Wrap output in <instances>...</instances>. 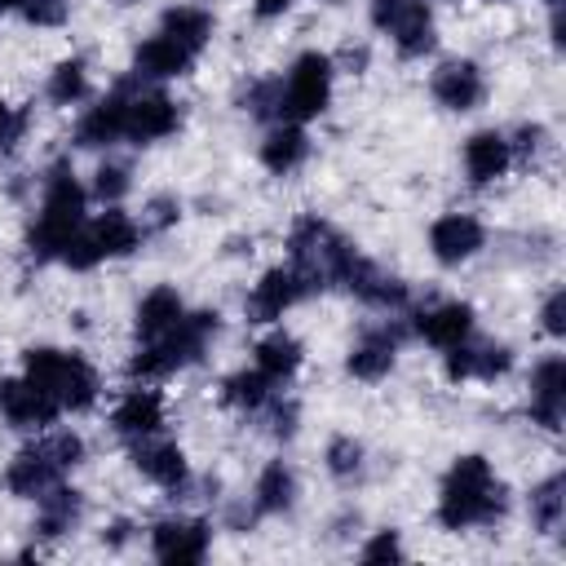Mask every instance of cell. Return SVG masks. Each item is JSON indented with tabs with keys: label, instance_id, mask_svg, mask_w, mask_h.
<instances>
[{
	"label": "cell",
	"instance_id": "obj_10",
	"mask_svg": "<svg viewBox=\"0 0 566 566\" xmlns=\"http://www.w3.org/2000/svg\"><path fill=\"white\" fill-rule=\"evenodd\" d=\"M212 526L203 517H164L150 526V553L164 566H195L208 557Z\"/></svg>",
	"mask_w": 566,
	"mask_h": 566
},
{
	"label": "cell",
	"instance_id": "obj_21",
	"mask_svg": "<svg viewBox=\"0 0 566 566\" xmlns=\"http://www.w3.org/2000/svg\"><path fill=\"white\" fill-rule=\"evenodd\" d=\"M340 287L354 292L363 305H376V310H402L407 305V283L398 274L380 270L376 261H367L363 252L354 256V265H349V274H345Z\"/></svg>",
	"mask_w": 566,
	"mask_h": 566
},
{
	"label": "cell",
	"instance_id": "obj_42",
	"mask_svg": "<svg viewBox=\"0 0 566 566\" xmlns=\"http://www.w3.org/2000/svg\"><path fill=\"white\" fill-rule=\"evenodd\" d=\"M544 142H548V133H544L539 124H522V128L509 137V150H513V159H535V155L544 150Z\"/></svg>",
	"mask_w": 566,
	"mask_h": 566
},
{
	"label": "cell",
	"instance_id": "obj_26",
	"mask_svg": "<svg viewBox=\"0 0 566 566\" xmlns=\"http://www.w3.org/2000/svg\"><path fill=\"white\" fill-rule=\"evenodd\" d=\"M80 513H84V495H80L75 486H62V482H53V486L40 495L35 535H40V539H62L66 531H75Z\"/></svg>",
	"mask_w": 566,
	"mask_h": 566
},
{
	"label": "cell",
	"instance_id": "obj_19",
	"mask_svg": "<svg viewBox=\"0 0 566 566\" xmlns=\"http://www.w3.org/2000/svg\"><path fill=\"white\" fill-rule=\"evenodd\" d=\"M398 345H402V332H398L394 323L367 327V332L349 345V358H345L349 376H354V380H380V376H389V367H394V358H398Z\"/></svg>",
	"mask_w": 566,
	"mask_h": 566
},
{
	"label": "cell",
	"instance_id": "obj_23",
	"mask_svg": "<svg viewBox=\"0 0 566 566\" xmlns=\"http://www.w3.org/2000/svg\"><path fill=\"white\" fill-rule=\"evenodd\" d=\"M199 53H190L186 44H177L172 35L155 31L150 40H142L133 49V80H177L195 66Z\"/></svg>",
	"mask_w": 566,
	"mask_h": 566
},
{
	"label": "cell",
	"instance_id": "obj_50",
	"mask_svg": "<svg viewBox=\"0 0 566 566\" xmlns=\"http://www.w3.org/2000/svg\"><path fill=\"white\" fill-rule=\"evenodd\" d=\"M115 4H133V0H115Z\"/></svg>",
	"mask_w": 566,
	"mask_h": 566
},
{
	"label": "cell",
	"instance_id": "obj_1",
	"mask_svg": "<svg viewBox=\"0 0 566 566\" xmlns=\"http://www.w3.org/2000/svg\"><path fill=\"white\" fill-rule=\"evenodd\" d=\"M509 513L504 482L495 478L486 455H460L451 460L442 491H438V522L442 531H473V526H495Z\"/></svg>",
	"mask_w": 566,
	"mask_h": 566
},
{
	"label": "cell",
	"instance_id": "obj_39",
	"mask_svg": "<svg viewBox=\"0 0 566 566\" xmlns=\"http://www.w3.org/2000/svg\"><path fill=\"white\" fill-rule=\"evenodd\" d=\"M18 9H22V18L35 22V27H62L66 13H71V0H22Z\"/></svg>",
	"mask_w": 566,
	"mask_h": 566
},
{
	"label": "cell",
	"instance_id": "obj_51",
	"mask_svg": "<svg viewBox=\"0 0 566 566\" xmlns=\"http://www.w3.org/2000/svg\"><path fill=\"white\" fill-rule=\"evenodd\" d=\"M491 4H495V0H491Z\"/></svg>",
	"mask_w": 566,
	"mask_h": 566
},
{
	"label": "cell",
	"instance_id": "obj_34",
	"mask_svg": "<svg viewBox=\"0 0 566 566\" xmlns=\"http://www.w3.org/2000/svg\"><path fill=\"white\" fill-rule=\"evenodd\" d=\"M44 97H49L53 106H75V102H84V97H88V66H84V57L57 62V66L49 71Z\"/></svg>",
	"mask_w": 566,
	"mask_h": 566
},
{
	"label": "cell",
	"instance_id": "obj_24",
	"mask_svg": "<svg viewBox=\"0 0 566 566\" xmlns=\"http://www.w3.org/2000/svg\"><path fill=\"white\" fill-rule=\"evenodd\" d=\"M416 336L429 340L433 349H451L473 336V305L469 301H438L416 314Z\"/></svg>",
	"mask_w": 566,
	"mask_h": 566
},
{
	"label": "cell",
	"instance_id": "obj_8",
	"mask_svg": "<svg viewBox=\"0 0 566 566\" xmlns=\"http://www.w3.org/2000/svg\"><path fill=\"white\" fill-rule=\"evenodd\" d=\"M142 226L128 217V212H119L115 203L97 217V221H84L80 226V234L71 239V248L62 252V265H71V270H93V265H102V261H111V256H128V252H137L142 248Z\"/></svg>",
	"mask_w": 566,
	"mask_h": 566
},
{
	"label": "cell",
	"instance_id": "obj_31",
	"mask_svg": "<svg viewBox=\"0 0 566 566\" xmlns=\"http://www.w3.org/2000/svg\"><path fill=\"white\" fill-rule=\"evenodd\" d=\"M159 31L172 35L177 44H186L190 53H203V44L212 40V13L199 4H172V9H164Z\"/></svg>",
	"mask_w": 566,
	"mask_h": 566
},
{
	"label": "cell",
	"instance_id": "obj_2",
	"mask_svg": "<svg viewBox=\"0 0 566 566\" xmlns=\"http://www.w3.org/2000/svg\"><path fill=\"white\" fill-rule=\"evenodd\" d=\"M84 186L75 181L71 164H53L44 177V195H40V212L27 230V252L35 261H62V252L71 248V239L84 226Z\"/></svg>",
	"mask_w": 566,
	"mask_h": 566
},
{
	"label": "cell",
	"instance_id": "obj_38",
	"mask_svg": "<svg viewBox=\"0 0 566 566\" xmlns=\"http://www.w3.org/2000/svg\"><path fill=\"white\" fill-rule=\"evenodd\" d=\"M261 411H265V429H270L274 438H292V433H296V420H301L296 398H279V394H274Z\"/></svg>",
	"mask_w": 566,
	"mask_h": 566
},
{
	"label": "cell",
	"instance_id": "obj_16",
	"mask_svg": "<svg viewBox=\"0 0 566 566\" xmlns=\"http://www.w3.org/2000/svg\"><path fill=\"white\" fill-rule=\"evenodd\" d=\"M429 93H433V102L438 106H447V111H473L482 97H486V80H482V66L478 62H469V57H451V62H442L438 71H433V80H429Z\"/></svg>",
	"mask_w": 566,
	"mask_h": 566
},
{
	"label": "cell",
	"instance_id": "obj_48",
	"mask_svg": "<svg viewBox=\"0 0 566 566\" xmlns=\"http://www.w3.org/2000/svg\"><path fill=\"white\" fill-rule=\"evenodd\" d=\"M18 4H22V0H0V13H4V9H18Z\"/></svg>",
	"mask_w": 566,
	"mask_h": 566
},
{
	"label": "cell",
	"instance_id": "obj_17",
	"mask_svg": "<svg viewBox=\"0 0 566 566\" xmlns=\"http://www.w3.org/2000/svg\"><path fill=\"white\" fill-rule=\"evenodd\" d=\"M482 243H486V230H482V221L469 217V212H447V217H438V221L429 226V252H433V261H442V265H460V261L478 256Z\"/></svg>",
	"mask_w": 566,
	"mask_h": 566
},
{
	"label": "cell",
	"instance_id": "obj_7",
	"mask_svg": "<svg viewBox=\"0 0 566 566\" xmlns=\"http://www.w3.org/2000/svg\"><path fill=\"white\" fill-rule=\"evenodd\" d=\"M332 102V57L301 53L287 75H279V124H310Z\"/></svg>",
	"mask_w": 566,
	"mask_h": 566
},
{
	"label": "cell",
	"instance_id": "obj_20",
	"mask_svg": "<svg viewBox=\"0 0 566 566\" xmlns=\"http://www.w3.org/2000/svg\"><path fill=\"white\" fill-rule=\"evenodd\" d=\"M111 429H115L119 438H128V442L159 433V429H164V394H159V389H146V385L124 389L119 402L111 407Z\"/></svg>",
	"mask_w": 566,
	"mask_h": 566
},
{
	"label": "cell",
	"instance_id": "obj_30",
	"mask_svg": "<svg viewBox=\"0 0 566 566\" xmlns=\"http://www.w3.org/2000/svg\"><path fill=\"white\" fill-rule=\"evenodd\" d=\"M305 155H310V137H305L301 124H274V128L265 133V142H261V164H265L274 177L296 172V168L305 164Z\"/></svg>",
	"mask_w": 566,
	"mask_h": 566
},
{
	"label": "cell",
	"instance_id": "obj_41",
	"mask_svg": "<svg viewBox=\"0 0 566 566\" xmlns=\"http://www.w3.org/2000/svg\"><path fill=\"white\" fill-rule=\"evenodd\" d=\"M358 557H363V562H398V557H402V539H398V531H376V535L363 544Z\"/></svg>",
	"mask_w": 566,
	"mask_h": 566
},
{
	"label": "cell",
	"instance_id": "obj_12",
	"mask_svg": "<svg viewBox=\"0 0 566 566\" xmlns=\"http://www.w3.org/2000/svg\"><path fill=\"white\" fill-rule=\"evenodd\" d=\"M181 124V106L159 93V88H142L128 97V115H124V137L133 146H150V142H164L172 137Z\"/></svg>",
	"mask_w": 566,
	"mask_h": 566
},
{
	"label": "cell",
	"instance_id": "obj_22",
	"mask_svg": "<svg viewBox=\"0 0 566 566\" xmlns=\"http://www.w3.org/2000/svg\"><path fill=\"white\" fill-rule=\"evenodd\" d=\"M562 402H566V358L548 354L531 367V420L544 429H562Z\"/></svg>",
	"mask_w": 566,
	"mask_h": 566
},
{
	"label": "cell",
	"instance_id": "obj_27",
	"mask_svg": "<svg viewBox=\"0 0 566 566\" xmlns=\"http://www.w3.org/2000/svg\"><path fill=\"white\" fill-rule=\"evenodd\" d=\"M186 314V301L177 296V287H150L142 301H137V314H133V327H137V340L146 345V340H155V336H164L177 318Z\"/></svg>",
	"mask_w": 566,
	"mask_h": 566
},
{
	"label": "cell",
	"instance_id": "obj_15",
	"mask_svg": "<svg viewBox=\"0 0 566 566\" xmlns=\"http://www.w3.org/2000/svg\"><path fill=\"white\" fill-rule=\"evenodd\" d=\"M128 97H133V84H119V88H111L102 102H93V106L80 115V124H75V146H84V150H102V146L124 142Z\"/></svg>",
	"mask_w": 566,
	"mask_h": 566
},
{
	"label": "cell",
	"instance_id": "obj_6",
	"mask_svg": "<svg viewBox=\"0 0 566 566\" xmlns=\"http://www.w3.org/2000/svg\"><path fill=\"white\" fill-rule=\"evenodd\" d=\"M80 460H84V438L71 433V429H57V433H44L40 442L22 447V451L4 464L0 482H4L9 495L35 500V495H44L53 482H62Z\"/></svg>",
	"mask_w": 566,
	"mask_h": 566
},
{
	"label": "cell",
	"instance_id": "obj_11",
	"mask_svg": "<svg viewBox=\"0 0 566 566\" xmlns=\"http://www.w3.org/2000/svg\"><path fill=\"white\" fill-rule=\"evenodd\" d=\"M133 469H137L146 482L164 486L172 500H181V495L190 491V464H186L181 447L168 442V438H159V433L133 442Z\"/></svg>",
	"mask_w": 566,
	"mask_h": 566
},
{
	"label": "cell",
	"instance_id": "obj_28",
	"mask_svg": "<svg viewBox=\"0 0 566 566\" xmlns=\"http://www.w3.org/2000/svg\"><path fill=\"white\" fill-rule=\"evenodd\" d=\"M301 358H305V349H301V340L287 336V332H270V336H261L256 349H252V367H256L265 380H274V385H287V380L296 376Z\"/></svg>",
	"mask_w": 566,
	"mask_h": 566
},
{
	"label": "cell",
	"instance_id": "obj_14",
	"mask_svg": "<svg viewBox=\"0 0 566 566\" xmlns=\"http://www.w3.org/2000/svg\"><path fill=\"white\" fill-rule=\"evenodd\" d=\"M62 416V407L27 376H4L0 380V420L13 429H49Z\"/></svg>",
	"mask_w": 566,
	"mask_h": 566
},
{
	"label": "cell",
	"instance_id": "obj_37",
	"mask_svg": "<svg viewBox=\"0 0 566 566\" xmlns=\"http://www.w3.org/2000/svg\"><path fill=\"white\" fill-rule=\"evenodd\" d=\"M128 186H133V172H128V164H115V159H106V164L93 172V195H97L102 203H119V199L128 195Z\"/></svg>",
	"mask_w": 566,
	"mask_h": 566
},
{
	"label": "cell",
	"instance_id": "obj_3",
	"mask_svg": "<svg viewBox=\"0 0 566 566\" xmlns=\"http://www.w3.org/2000/svg\"><path fill=\"white\" fill-rule=\"evenodd\" d=\"M217 332H221V314L217 310H186L164 336L137 345V354L128 363V376L133 380H164V376L199 363Z\"/></svg>",
	"mask_w": 566,
	"mask_h": 566
},
{
	"label": "cell",
	"instance_id": "obj_47",
	"mask_svg": "<svg viewBox=\"0 0 566 566\" xmlns=\"http://www.w3.org/2000/svg\"><path fill=\"white\" fill-rule=\"evenodd\" d=\"M128 531H133V526H128V522H115V526H111V535H106V539H111V544H124V539H128Z\"/></svg>",
	"mask_w": 566,
	"mask_h": 566
},
{
	"label": "cell",
	"instance_id": "obj_32",
	"mask_svg": "<svg viewBox=\"0 0 566 566\" xmlns=\"http://www.w3.org/2000/svg\"><path fill=\"white\" fill-rule=\"evenodd\" d=\"M274 394H279V385L265 380L256 367H243V371L226 376V385H221V402H230V407H239V411H261Z\"/></svg>",
	"mask_w": 566,
	"mask_h": 566
},
{
	"label": "cell",
	"instance_id": "obj_35",
	"mask_svg": "<svg viewBox=\"0 0 566 566\" xmlns=\"http://www.w3.org/2000/svg\"><path fill=\"white\" fill-rule=\"evenodd\" d=\"M323 460H327V473H332V478L349 482V478H358V473H363V442H354L349 433H340V438H332V442H327Z\"/></svg>",
	"mask_w": 566,
	"mask_h": 566
},
{
	"label": "cell",
	"instance_id": "obj_13",
	"mask_svg": "<svg viewBox=\"0 0 566 566\" xmlns=\"http://www.w3.org/2000/svg\"><path fill=\"white\" fill-rule=\"evenodd\" d=\"M305 292H310V283L296 274V265H274V270H265V274L252 283V292H248V301H243V314H248V323H274V318H283Z\"/></svg>",
	"mask_w": 566,
	"mask_h": 566
},
{
	"label": "cell",
	"instance_id": "obj_4",
	"mask_svg": "<svg viewBox=\"0 0 566 566\" xmlns=\"http://www.w3.org/2000/svg\"><path fill=\"white\" fill-rule=\"evenodd\" d=\"M287 256H292L296 274L310 283V292H318V287H340V283H345V274H349L358 248H354L332 221L305 212V217H296V226L287 230Z\"/></svg>",
	"mask_w": 566,
	"mask_h": 566
},
{
	"label": "cell",
	"instance_id": "obj_33",
	"mask_svg": "<svg viewBox=\"0 0 566 566\" xmlns=\"http://www.w3.org/2000/svg\"><path fill=\"white\" fill-rule=\"evenodd\" d=\"M562 517H566V478L553 473V478H544L531 491V522H535V531L557 535L562 531Z\"/></svg>",
	"mask_w": 566,
	"mask_h": 566
},
{
	"label": "cell",
	"instance_id": "obj_44",
	"mask_svg": "<svg viewBox=\"0 0 566 566\" xmlns=\"http://www.w3.org/2000/svg\"><path fill=\"white\" fill-rule=\"evenodd\" d=\"M22 128H27V115L0 97V155H4V150H13V142L22 137Z\"/></svg>",
	"mask_w": 566,
	"mask_h": 566
},
{
	"label": "cell",
	"instance_id": "obj_36",
	"mask_svg": "<svg viewBox=\"0 0 566 566\" xmlns=\"http://www.w3.org/2000/svg\"><path fill=\"white\" fill-rule=\"evenodd\" d=\"M243 111L252 119H274L279 124V80H252L243 93H239Z\"/></svg>",
	"mask_w": 566,
	"mask_h": 566
},
{
	"label": "cell",
	"instance_id": "obj_18",
	"mask_svg": "<svg viewBox=\"0 0 566 566\" xmlns=\"http://www.w3.org/2000/svg\"><path fill=\"white\" fill-rule=\"evenodd\" d=\"M447 354V380H495V376H504L509 367H513V349L509 345H495V340H460V345H451V349H442Z\"/></svg>",
	"mask_w": 566,
	"mask_h": 566
},
{
	"label": "cell",
	"instance_id": "obj_43",
	"mask_svg": "<svg viewBox=\"0 0 566 566\" xmlns=\"http://www.w3.org/2000/svg\"><path fill=\"white\" fill-rule=\"evenodd\" d=\"M177 217H181V203H177V199H168V195H159V199H150V203H146L142 230H168V226H177Z\"/></svg>",
	"mask_w": 566,
	"mask_h": 566
},
{
	"label": "cell",
	"instance_id": "obj_40",
	"mask_svg": "<svg viewBox=\"0 0 566 566\" xmlns=\"http://www.w3.org/2000/svg\"><path fill=\"white\" fill-rule=\"evenodd\" d=\"M539 327L557 340V336H566V292L562 287H553L548 296H544V310H539Z\"/></svg>",
	"mask_w": 566,
	"mask_h": 566
},
{
	"label": "cell",
	"instance_id": "obj_29",
	"mask_svg": "<svg viewBox=\"0 0 566 566\" xmlns=\"http://www.w3.org/2000/svg\"><path fill=\"white\" fill-rule=\"evenodd\" d=\"M292 500H296V473H292V464L270 460V464L256 473V486H252V517L287 513Z\"/></svg>",
	"mask_w": 566,
	"mask_h": 566
},
{
	"label": "cell",
	"instance_id": "obj_49",
	"mask_svg": "<svg viewBox=\"0 0 566 566\" xmlns=\"http://www.w3.org/2000/svg\"><path fill=\"white\" fill-rule=\"evenodd\" d=\"M553 4H562V0H548V9H553Z\"/></svg>",
	"mask_w": 566,
	"mask_h": 566
},
{
	"label": "cell",
	"instance_id": "obj_9",
	"mask_svg": "<svg viewBox=\"0 0 566 566\" xmlns=\"http://www.w3.org/2000/svg\"><path fill=\"white\" fill-rule=\"evenodd\" d=\"M371 27L385 31L402 57H424L438 44L429 0H371Z\"/></svg>",
	"mask_w": 566,
	"mask_h": 566
},
{
	"label": "cell",
	"instance_id": "obj_45",
	"mask_svg": "<svg viewBox=\"0 0 566 566\" xmlns=\"http://www.w3.org/2000/svg\"><path fill=\"white\" fill-rule=\"evenodd\" d=\"M292 0H252V9H256V18H279L283 9H287Z\"/></svg>",
	"mask_w": 566,
	"mask_h": 566
},
{
	"label": "cell",
	"instance_id": "obj_5",
	"mask_svg": "<svg viewBox=\"0 0 566 566\" xmlns=\"http://www.w3.org/2000/svg\"><path fill=\"white\" fill-rule=\"evenodd\" d=\"M22 376L35 380L62 411H88L102 394L93 363L75 349H57V345H31L22 354Z\"/></svg>",
	"mask_w": 566,
	"mask_h": 566
},
{
	"label": "cell",
	"instance_id": "obj_46",
	"mask_svg": "<svg viewBox=\"0 0 566 566\" xmlns=\"http://www.w3.org/2000/svg\"><path fill=\"white\" fill-rule=\"evenodd\" d=\"M345 57H349V71H363L367 66V49H349Z\"/></svg>",
	"mask_w": 566,
	"mask_h": 566
},
{
	"label": "cell",
	"instance_id": "obj_25",
	"mask_svg": "<svg viewBox=\"0 0 566 566\" xmlns=\"http://www.w3.org/2000/svg\"><path fill=\"white\" fill-rule=\"evenodd\" d=\"M509 168H513V150H509V137H504V133L478 128V133L464 142V177H469L473 186H491V181H500Z\"/></svg>",
	"mask_w": 566,
	"mask_h": 566
}]
</instances>
